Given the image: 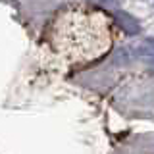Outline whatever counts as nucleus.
<instances>
[{"mask_svg":"<svg viewBox=\"0 0 154 154\" xmlns=\"http://www.w3.org/2000/svg\"><path fill=\"white\" fill-rule=\"evenodd\" d=\"M91 2H94V4H98V6H114L118 0H91Z\"/></svg>","mask_w":154,"mask_h":154,"instance_id":"4","label":"nucleus"},{"mask_svg":"<svg viewBox=\"0 0 154 154\" xmlns=\"http://www.w3.org/2000/svg\"><path fill=\"white\" fill-rule=\"evenodd\" d=\"M52 46L67 62H93L112 45V33L104 16L89 10L60 14L50 31Z\"/></svg>","mask_w":154,"mask_h":154,"instance_id":"1","label":"nucleus"},{"mask_svg":"<svg viewBox=\"0 0 154 154\" xmlns=\"http://www.w3.org/2000/svg\"><path fill=\"white\" fill-rule=\"evenodd\" d=\"M116 21H118V25L122 27L125 33H129V35H137V33L141 31L139 21H137L133 16L125 14V12H118V14H116Z\"/></svg>","mask_w":154,"mask_h":154,"instance_id":"2","label":"nucleus"},{"mask_svg":"<svg viewBox=\"0 0 154 154\" xmlns=\"http://www.w3.org/2000/svg\"><path fill=\"white\" fill-rule=\"evenodd\" d=\"M135 56L154 64V38H144L139 46H135Z\"/></svg>","mask_w":154,"mask_h":154,"instance_id":"3","label":"nucleus"}]
</instances>
